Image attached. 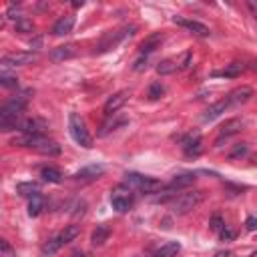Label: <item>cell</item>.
Returning a JSON list of instances; mask_svg holds the SVG:
<instances>
[{"label":"cell","instance_id":"f546056e","mask_svg":"<svg viewBox=\"0 0 257 257\" xmlns=\"http://www.w3.org/2000/svg\"><path fill=\"white\" fill-rule=\"evenodd\" d=\"M163 94H165V86H163L161 82L151 84V88H149V98H151V100H157V98H161Z\"/></svg>","mask_w":257,"mask_h":257},{"label":"cell","instance_id":"60d3db41","mask_svg":"<svg viewBox=\"0 0 257 257\" xmlns=\"http://www.w3.org/2000/svg\"><path fill=\"white\" fill-rule=\"evenodd\" d=\"M215 257H233V253H231V251H221V253H217Z\"/></svg>","mask_w":257,"mask_h":257},{"label":"cell","instance_id":"e575fe53","mask_svg":"<svg viewBox=\"0 0 257 257\" xmlns=\"http://www.w3.org/2000/svg\"><path fill=\"white\" fill-rule=\"evenodd\" d=\"M0 82H2L4 88H16L18 86V78L16 76H8V74H2Z\"/></svg>","mask_w":257,"mask_h":257},{"label":"cell","instance_id":"7402d4cb","mask_svg":"<svg viewBox=\"0 0 257 257\" xmlns=\"http://www.w3.org/2000/svg\"><path fill=\"white\" fill-rule=\"evenodd\" d=\"M245 70V64H241V62H231V64H227L223 70H215L213 72V76H227V78H237L241 72Z\"/></svg>","mask_w":257,"mask_h":257},{"label":"cell","instance_id":"5bb4252c","mask_svg":"<svg viewBox=\"0 0 257 257\" xmlns=\"http://www.w3.org/2000/svg\"><path fill=\"white\" fill-rule=\"evenodd\" d=\"M124 122H126V118H124V116H120L118 112H114V114H108V116H106V120L100 124L98 137H106L110 131H114L116 126H120V124H124Z\"/></svg>","mask_w":257,"mask_h":257},{"label":"cell","instance_id":"e0dca14e","mask_svg":"<svg viewBox=\"0 0 257 257\" xmlns=\"http://www.w3.org/2000/svg\"><path fill=\"white\" fill-rule=\"evenodd\" d=\"M102 173H104V167L102 165H88V167H82L74 177L78 181H92V179H98Z\"/></svg>","mask_w":257,"mask_h":257},{"label":"cell","instance_id":"d6986e66","mask_svg":"<svg viewBox=\"0 0 257 257\" xmlns=\"http://www.w3.org/2000/svg\"><path fill=\"white\" fill-rule=\"evenodd\" d=\"M72 26H74V16L66 14V16H62V18L56 20V24L52 26V32L56 36H64V34H68L72 30Z\"/></svg>","mask_w":257,"mask_h":257},{"label":"cell","instance_id":"1f68e13d","mask_svg":"<svg viewBox=\"0 0 257 257\" xmlns=\"http://www.w3.org/2000/svg\"><path fill=\"white\" fill-rule=\"evenodd\" d=\"M16 30H18V32H32V30H34V26H32V22H30L28 18H24V16H22V18L16 22Z\"/></svg>","mask_w":257,"mask_h":257},{"label":"cell","instance_id":"30bf717a","mask_svg":"<svg viewBox=\"0 0 257 257\" xmlns=\"http://www.w3.org/2000/svg\"><path fill=\"white\" fill-rule=\"evenodd\" d=\"M181 147L185 151L187 157H199L203 151V143H201V135L199 133H191L181 141Z\"/></svg>","mask_w":257,"mask_h":257},{"label":"cell","instance_id":"4dcf8cb0","mask_svg":"<svg viewBox=\"0 0 257 257\" xmlns=\"http://www.w3.org/2000/svg\"><path fill=\"white\" fill-rule=\"evenodd\" d=\"M0 257H16V251L10 247L6 239H0Z\"/></svg>","mask_w":257,"mask_h":257},{"label":"cell","instance_id":"6da1fadb","mask_svg":"<svg viewBox=\"0 0 257 257\" xmlns=\"http://www.w3.org/2000/svg\"><path fill=\"white\" fill-rule=\"evenodd\" d=\"M12 145H20V147H28L40 155H48V157H54V155H60V145L52 139H46L44 135H20L12 141Z\"/></svg>","mask_w":257,"mask_h":257},{"label":"cell","instance_id":"3957f363","mask_svg":"<svg viewBox=\"0 0 257 257\" xmlns=\"http://www.w3.org/2000/svg\"><path fill=\"white\" fill-rule=\"evenodd\" d=\"M201 201H203V191H187V193H181L179 197H175V201L171 203V209L175 215H187Z\"/></svg>","mask_w":257,"mask_h":257},{"label":"cell","instance_id":"b9f144b4","mask_svg":"<svg viewBox=\"0 0 257 257\" xmlns=\"http://www.w3.org/2000/svg\"><path fill=\"white\" fill-rule=\"evenodd\" d=\"M251 257H257V251H255V253H253V255H251Z\"/></svg>","mask_w":257,"mask_h":257},{"label":"cell","instance_id":"d6a6232c","mask_svg":"<svg viewBox=\"0 0 257 257\" xmlns=\"http://www.w3.org/2000/svg\"><path fill=\"white\" fill-rule=\"evenodd\" d=\"M177 64H179L181 70L191 68V64H193V52H185V54L181 56V60H177Z\"/></svg>","mask_w":257,"mask_h":257},{"label":"cell","instance_id":"8d00e7d4","mask_svg":"<svg viewBox=\"0 0 257 257\" xmlns=\"http://www.w3.org/2000/svg\"><path fill=\"white\" fill-rule=\"evenodd\" d=\"M247 153V145L245 143H239V145H235V149L229 153V159H237V157H243Z\"/></svg>","mask_w":257,"mask_h":257},{"label":"cell","instance_id":"f1b7e54d","mask_svg":"<svg viewBox=\"0 0 257 257\" xmlns=\"http://www.w3.org/2000/svg\"><path fill=\"white\" fill-rule=\"evenodd\" d=\"M78 233H80L78 225H66V227H64V231H62L58 237H60V241L66 245V243H70L72 239H76V237H78Z\"/></svg>","mask_w":257,"mask_h":257},{"label":"cell","instance_id":"ab89813d","mask_svg":"<svg viewBox=\"0 0 257 257\" xmlns=\"http://www.w3.org/2000/svg\"><path fill=\"white\" fill-rule=\"evenodd\" d=\"M245 4H247V8H249L251 16H255V18H257V0H247Z\"/></svg>","mask_w":257,"mask_h":257},{"label":"cell","instance_id":"8fae6325","mask_svg":"<svg viewBox=\"0 0 257 257\" xmlns=\"http://www.w3.org/2000/svg\"><path fill=\"white\" fill-rule=\"evenodd\" d=\"M131 96V92L128 90H118V92H114L112 96H108V100L104 102V106H102V110H104V114L108 116V114H114L124 102H126V98Z\"/></svg>","mask_w":257,"mask_h":257},{"label":"cell","instance_id":"44dd1931","mask_svg":"<svg viewBox=\"0 0 257 257\" xmlns=\"http://www.w3.org/2000/svg\"><path fill=\"white\" fill-rule=\"evenodd\" d=\"M163 42V34L161 32H155V34H151V36H147L143 42H141V54H149V52H153L155 48H159V44Z\"/></svg>","mask_w":257,"mask_h":257},{"label":"cell","instance_id":"d4e9b609","mask_svg":"<svg viewBox=\"0 0 257 257\" xmlns=\"http://www.w3.org/2000/svg\"><path fill=\"white\" fill-rule=\"evenodd\" d=\"M16 191H18V195H22V197H34V195H38L40 193V187H38V183H20V185H16Z\"/></svg>","mask_w":257,"mask_h":257},{"label":"cell","instance_id":"277c9868","mask_svg":"<svg viewBox=\"0 0 257 257\" xmlns=\"http://www.w3.org/2000/svg\"><path fill=\"white\" fill-rule=\"evenodd\" d=\"M124 181L131 189L135 187L141 193H157V191L163 189V183L159 179H153V177H147V175H141V173H126Z\"/></svg>","mask_w":257,"mask_h":257},{"label":"cell","instance_id":"4fadbf2b","mask_svg":"<svg viewBox=\"0 0 257 257\" xmlns=\"http://www.w3.org/2000/svg\"><path fill=\"white\" fill-rule=\"evenodd\" d=\"M195 179H197L195 173H183V175H177V177H173V181L167 185V191H169V193H175V191H179V189H185V187L193 185Z\"/></svg>","mask_w":257,"mask_h":257},{"label":"cell","instance_id":"2e32d148","mask_svg":"<svg viewBox=\"0 0 257 257\" xmlns=\"http://www.w3.org/2000/svg\"><path fill=\"white\" fill-rule=\"evenodd\" d=\"M251 96H253V90H251L249 86H239V88H235V90L229 92L227 100H229V104H243V102H247Z\"/></svg>","mask_w":257,"mask_h":257},{"label":"cell","instance_id":"7a4b0ae2","mask_svg":"<svg viewBox=\"0 0 257 257\" xmlns=\"http://www.w3.org/2000/svg\"><path fill=\"white\" fill-rule=\"evenodd\" d=\"M68 133H70V137H72V141L76 145H80L84 149L92 147V139H90V135L86 131V124L76 112H70V116H68Z\"/></svg>","mask_w":257,"mask_h":257},{"label":"cell","instance_id":"f35d334b","mask_svg":"<svg viewBox=\"0 0 257 257\" xmlns=\"http://www.w3.org/2000/svg\"><path fill=\"white\" fill-rule=\"evenodd\" d=\"M245 227H247V231H257V217H247V221H245Z\"/></svg>","mask_w":257,"mask_h":257},{"label":"cell","instance_id":"836d02e7","mask_svg":"<svg viewBox=\"0 0 257 257\" xmlns=\"http://www.w3.org/2000/svg\"><path fill=\"white\" fill-rule=\"evenodd\" d=\"M209 227H211L213 231L221 233V229L225 227V221H223V217H221V215H213V217H211V223H209Z\"/></svg>","mask_w":257,"mask_h":257},{"label":"cell","instance_id":"d590c367","mask_svg":"<svg viewBox=\"0 0 257 257\" xmlns=\"http://www.w3.org/2000/svg\"><path fill=\"white\" fill-rule=\"evenodd\" d=\"M145 68H147V54H141V56L133 62V70H135V72H143Z\"/></svg>","mask_w":257,"mask_h":257},{"label":"cell","instance_id":"52a82bcc","mask_svg":"<svg viewBox=\"0 0 257 257\" xmlns=\"http://www.w3.org/2000/svg\"><path fill=\"white\" fill-rule=\"evenodd\" d=\"M173 22H175V24H179V26H183V28H187V30H189V32H193L195 36H209V34H211L209 26H205V24H203V22H199V20H191V18L175 16V18H173Z\"/></svg>","mask_w":257,"mask_h":257},{"label":"cell","instance_id":"5b68a950","mask_svg":"<svg viewBox=\"0 0 257 257\" xmlns=\"http://www.w3.org/2000/svg\"><path fill=\"white\" fill-rule=\"evenodd\" d=\"M110 205L112 209H116L118 213H124L131 209L133 205V189L128 185H116L110 191Z\"/></svg>","mask_w":257,"mask_h":257},{"label":"cell","instance_id":"484cf974","mask_svg":"<svg viewBox=\"0 0 257 257\" xmlns=\"http://www.w3.org/2000/svg\"><path fill=\"white\" fill-rule=\"evenodd\" d=\"M62 245H64V243H62L60 237L56 235V237H52L50 241H46V243L42 245V255H44V257H50V255H54Z\"/></svg>","mask_w":257,"mask_h":257},{"label":"cell","instance_id":"9c48e42d","mask_svg":"<svg viewBox=\"0 0 257 257\" xmlns=\"http://www.w3.org/2000/svg\"><path fill=\"white\" fill-rule=\"evenodd\" d=\"M36 60V54L32 52H12V54H6L2 58V68H8V66H24V64H30Z\"/></svg>","mask_w":257,"mask_h":257},{"label":"cell","instance_id":"603a6c76","mask_svg":"<svg viewBox=\"0 0 257 257\" xmlns=\"http://www.w3.org/2000/svg\"><path fill=\"white\" fill-rule=\"evenodd\" d=\"M179 249H181V245H179L177 241H169V243H165L159 251H155L153 257H175V255L179 253Z\"/></svg>","mask_w":257,"mask_h":257},{"label":"cell","instance_id":"83f0119b","mask_svg":"<svg viewBox=\"0 0 257 257\" xmlns=\"http://www.w3.org/2000/svg\"><path fill=\"white\" fill-rule=\"evenodd\" d=\"M40 175H42V179H44L46 183H60V181H62L60 171L54 169V167H44V169L40 171Z\"/></svg>","mask_w":257,"mask_h":257},{"label":"cell","instance_id":"ffe728a7","mask_svg":"<svg viewBox=\"0 0 257 257\" xmlns=\"http://www.w3.org/2000/svg\"><path fill=\"white\" fill-rule=\"evenodd\" d=\"M110 237V227L108 225H96V229L92 231V235H90V243L94 245V247H100V245H104V241Z\"/></svg>","mask_w":257,"mask_h":257},{"label":"cell","instance_id":"9a60e30c","mask_svg":"<svg viewBox=\"0 0 257 257\" xmlns=\"http://www.w3.org/2000/svg\"><path fill=\"white\" fill-rule=\"evenodd\" d=\"M241 126H243V122L239 120V118H229L221 128H219V139H217V145L223 141V139H229V137H233V135H237L239 131H241Z\"/></svg>","mask_w":257,"mask_h":257},{"label":"cell","instance_id":"4316f807","mask_svg":"<svg viewBox=\"0 0 257 257\" xmlns=\"http://www.w3.org/2000/svg\"><path fill=\"white\" fill-rule=\"evenodd\" d=\"M175 70H179V64H177L175 60H171V58L161 60V62L157 64V72H159L161 76H165V74H173Z\"/></svg>","mask_w":257,"mask_h":257},{"label":"cell","instance_id":"7bdbcfd3","mask_svg":"<svg viewBox=\"0 0 257 257\" xmlns=\"http://www.w3.org/2000/svg\"><path fill=\"white\" fill-rule=\"evenodd\" d=\"M80 257H88V255H80Z\"/></svg>","mask_w":257,"mask_h":257},{"label":"cell","instance_id":"7c38bea8","mask_svg":"<svg viewBox=\"0 0 257 257\" xmlns=\"http://www.w3.org/2000/svg\"><path fill=\"white\" fill-rule=\"evenodd\" d=\"M231 104H229V100L227 98H223V100H217V102H213L207 110H205V114H203V120L205 122H211V120H215V118H219L227 108H229Z\"/></svg>","mask_w":257,"mask_h":257},{"label":"cell","instance_id":"ac0fdd59","mask_svg":"<svg viewBox=\"0 0 257 257\" xmlns=\"http://www.w3.org/2000/svg\"><path fill=\"white\" fill-rule=\"evenodd\" d=\"M74 54H76V48H74V44L56 46V48H52V50H50V60H54V62H60V60H68V58H72Z\"/></svg>","mask_w":257,"mask_h":257},{"label":"cell","instance_id":"cb8c5ba5","mask_svg":"<svg viewBox=\"0 0 257 257\" xmlns=\"http://www.w3.org/2000/svg\"><path fill=\"white\" fill-rule=\"evenodd\" d=\"M42 209H44V197L38 193V195H34V197H30V203H28V215L30 217H38L40 213H42Z\"/></svg>","mask_w":257,"mask_h":257},{"label":"cell","instance_id":"8992f818","mask_svg":"<svg viewBox=\"0 0 257 257\" xmlns=\"http://www.w3.org/2000/svg\"><path fill=\"white\" fill-rule=\"evenodd\" d=\"M135 30H137V26H124V28H120V30H114V32L104 34V36L100 38L98 46H96V52H106V50L114 48V46H116L118 42H122L126 36H133Z\"/></svg>","mask_w":257,"mask_h":257},{"label":"cell","instance_id":"ba28073f","mask_svg":"<svg viewBox=\"0 0 257 257\" xmlns=\"http://www.w3.org/2000/svg\"><path fill=\"white\" fill-rule=\"evenodd\" d=\"M46 128H48L46 120H42V118H38V116L22 118V122H20V126H18V131H20L22 135H42Z\"/></svg>","mask_w":257,"mask_h":257},{"label":"cell","instance_id":"74e56055","mask_svg":"<svg viewBox=\"0 0 257 257\" xmlns=\"http://www.w3.org/2000/svg\"><path fill=\"white\" fill-rule=\"evenodd\" d=\"M219 237H221L223 241H229V239H233V237H235V231H231V229L223 227V229H221V233H219Z\"/></svg>","mask_w":257,"mask_h":257}]
</instances>
